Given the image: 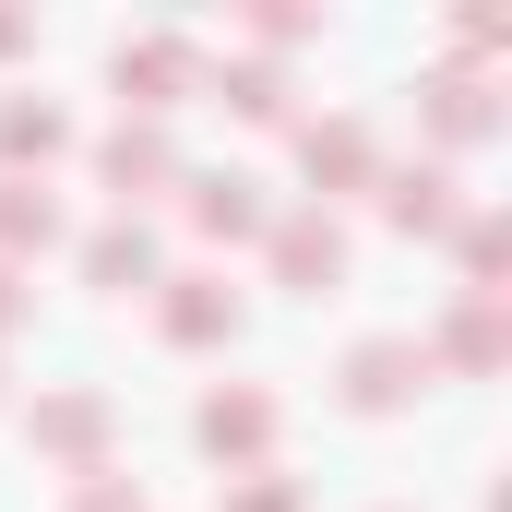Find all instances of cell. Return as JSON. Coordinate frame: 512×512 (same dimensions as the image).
Segmentation results:
<instances>
[{"instance_id":"cell-16","label":"cell","mask_w":512,"mask_h":512,"mask_svg":"<svg viewBox=\"0 0 512 512\" xmlns=\"http://www.w3.org/2000/svg\"><path fill=\"white\" fill-rule=\"evenodd\" d=\"M215 96H227L239 120H274V108H286V84H274L262 60H239V72H215Z\"/></svg>"},{"instance_id":"cell-9","label":"cell","mask_w":512,"mask_h":512,"mask_svg":"<svg viewBox=\"0 0 512 512\" xmlns=\"http://www.w3.org/2000/svg\"><path fill=\"white\" fill-rule=\"evenodd\" d=\"M60 143H72L60 108H36V96H12V108H0V167H12V179H24V167H48Z\"/></svg>"},{"instance_id":"cell-15","label":"cell","mask_w":512,"mask_h":512,"mask_svg":"<svg viewBox=\"0 0 512 512\" xmlns=\"http://www.w3.org/2000/svg\"><path fill=\"white\" fill-rule=\"evenodd\" d=\"M429 120L453 131V143H477V131H489V84H465V72H441V84H429Z\"/></svg>"},{"instance_id":"cell-2","label":"cell","mask_w":512,"mask_h":512,"mask_svg":"<svg viewBox=\"0 0 512 512\" xmlns=\"http://www.w3.org/2000/svg\"><path fill=\"white\" fill-rule=\"evenodd\" d=\"M417 382H429V346H358V358H346V405H358V417H393Z\"/></svg>"},{"instance_id":"cell-4","label":"cell","mask_w":512,"mask_h":512,"mask_svg":"<svg viewBox=\"0 0 512 512\" xmlns=\"http://www.w3.org/2000/svg\"><path fill=\"white\" fill-rule=\"evenodd\" d=\"M191 72H203V60H191L179 36H131V48H120V96H131V108H179Z\"/></svg>"},{"instance_id":"cell-6","label":"cell","mask_w":512,"mask_h":512,"mask_svg":"<svg viewBox=\"0 0 512 512\" xmlns=\"http://www.w3.org/2000/svg\"><path fill=\"white\" fill-rule=\"evenodd\" d=\"M298 167H310V191H358L370 179V131L358 120H310L298 131Z\"/></svg>"},{"instance_id":"cell-5","label":"cell","mask_w":512,"mask_h":512,"mask_svg":"<svg viewBox=\"0 0 512 512\" xmlns=\"http://www.w3.org/2000/svg\"><path fill=\"white\" fill-rule=\"evenodd\" d=\"M227 334H239V298L215 274H179L167 286V346H227Z\"/></svg>"},{"instance_id":"cell-11","label":"cell","mask_w":512,"mask_h":512,"mask_svg":"<svg viewBox=\"0 0 512 512\" xmlns=\"http://www.w3.org/2000/svg\"><path fill=\"white\" fill-rule=\"evenodd\" d=\"M48 239H60V203L36 179H0V251H48Z\"/></svg>"},{"instance_id":"cell-14","label":"cell","mask_w":512,"mask_h":512,"mask_svg":"<svg viewBox=\"0 0 512 512\" xmlns=\"http://www.w3.org/2000/svg\"><path fill=\"white\" fill-rule=\"evenodd\" d=\"M441 358H453V370H501V310H489V298H465V322L441 334Z\"/></svg>"},{"instance_id":"cell-21","label":"cell","mask_w":512,"mask_h":512,"mask_svg":"<svg viewBox=\"0 0 512 512\" xmlns=\"http://www.w3.org/2000/svg\"><path fill=\"white\" fill-rule=\"evenodd\" d=\"M12 322H24V298H12V262H0V334H12Z\"/></svg>"},{"instance_id":"cell-1","label":"cell","mask_w":512,"mask_h":512,"mask_svg":"<svg viewBox=\"0 0 512 512\" xmlns=\"http://www.w3.org/2000/svg\"><path fill=\"white\" fill-rule=\"evenodd\" d=\"M274 274H286L298 298H322V286L346 274V227H334V215H286V227H274Z\"/></svg>"},{"instance_id":"cell-17","label":"cell","mask_w":512,"mask_h":512,"mask_svg":"<svg viewBox=\"0 0 512 512\" xmlns=\"http://www.w3.org/2000/svg\"><path fill=\"white\" fill-rule=\"evenodd\" d=\"M501 251H512V239H501V215H477V227H465V274H477V298H489V274H501Z\"/></svg>"},{"instance_id":"cell-8","label":"cell","mask_w":512,"mask_h":512,"mask_svg":"<svg viewBox=\"0 0 512 512\" xmlns=\"http://www.w3.org/2000/svg\"><path fill=\"white\" fill-rule=\"evenodd\" d=\"M382 215L405 239H441V227H453V179H441V167H405V179H382Z\"/></svg>"},{"instance_id":"cell-7","label":"cell","mask_w":512,"mask_h":512,"mask_svg":"<svg viewBox=\"0 0 512 512\" xmlns=\"http://www.w3.org/2000/svg\"><path fill=\"white\" fill-rule=\"evenodd\" d=\"M191 429H203V453H215V465H251L262 441H274V405H262V393H215Z\"/></svg>"},{"instance_id":"cell-18","label":"cell","mask_w":512,"mask_h":512,"mask_svg":"<svg viewBox=\"0 0 512 512\" xmlns=\"http://www.w3.org/2000/svg\"><path fill=\"white\" fill-rule=\"evenodd\" d=\"M72 512H143V489H131V477H108V465H96V477L72 489Z\"/></svg>"},{"instance_id":"cell-20","label":"cell","mask_w":512,"mask_h":512,"mask_svg":"<svg viewBox=\"0 0 512 512\" xmlns=\"http://www.w3.org/2000/svg\"><path fill=\"white\" fill-rule=\"evenodd\" d=\"M24 36H36V24H24V12H0V60H12V48H24Z\"/></svg>"},{"instance_id":"cell-10","label":"cell","mask_w":512,"mask_h":512,"mask_svg":"<svg viewBox=\"0 0 512 512\" xmlns=\"http://www.w3.org/2000/svg\"><path fill=\"white\" fill-rule=\"evenodd\" d=\"M191 227H203V239H262L251 179H191Z\"/></svg>"},{"instance_id":"cell-3","label":"cell","mask_w":512,"mask_h":512,"mask_svg":"<svg viewBox=\"0 0 512 512\" xmlns=\"http://www.w3.org/2000/svg\"><path fill=\"white\" fill-rule=\"evenodd\" d=\"M36 453H60V465L96 477V453H108V405H96V393H36Z\"/></svg>"},{"instance_id":"cell-12","label":"cell","mask_w":512,"mask_h":512,"mask_svg":"<svg viewBox=\"0 0 512 512\" xmlns=\"http://www.w3.org/2000/svg\"><path fill=\"white\" fill-rule=\"evenodd\" d=\"M96 167H108V191H155V179H167V143H155V131H108V143H96Z\"/></svg>"},{"instance_id":"cell-13","label":"cell","mask_w":512,"mask_h":512,"mask_svg":"<svg viewBox=\"0 0 512 512\" xmlns=\"http://www.w3.org/2000/svg\"><path fill=\"white\" fill-rule=\"evenodd\" d=\"M84 274H96V286H155V239H143V227H108V239H96V251H84Z\"/></svg>"},{"instance_id":"cell-19","label":"cell","mask_w":512,"mask_h":512,"mask_svg":"<svg viewBox=\"0 0 512 512\" xmlns=\"http://www.w3.org/2000/svg\"><path fill=\"white\" fill-rule=\"evenodd\" d=\"M227 512H298V489H286V477H251V489H239Z\"/></svg>"}]
</instances>
